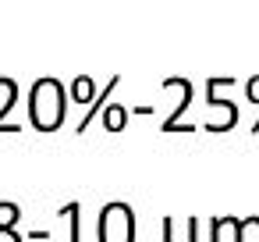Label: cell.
Listing matches in <instances>:
<instances>
[{
    "mask_svg": "<svg viewBox=\"0 0 259 242\" xmlns=\"http://www.w3.org/2000/svg\"><path fill=\"white\" fill-rule=\"evenodd\" d=\"M252 132H259V121H255V125H252Z\"/></svg>",
    "mask_w": 259,
    "mask_h": 242,
    "instance_id": "cell-10",
    "label": "cell"
},
{
    "mask_svg": "<svg viewBox=\"0 0 259 242\" xmlns=\"http://www.w3.org/2000/svg\"><path fill=\"white\" fill-rule=\"evenodd\" d=\"M124 121H128V111H124L121 103H107V107H103V125H107V132H121Z\"/></svg>",
    "mask_w": 259,
    "mask_h": 242,
    "instance_id": "cell-5",
    "label": "cell"
},
{
    "mask_svg": "<svg viewBox=\"0 0 259 242\" xmlns=\"http://www.w3.org/2000/svg\"><path fill=\"white\" fill-rule=\"evenodd\" d=\"M170 224H174V217H163V242H174V235H170Z\"/></svg>",
    "mask_w": 259,
    "mask_h": 242,
    "instance_id": "cell-9",
    "label": "cell"
},
{
    "mask_svg": "<svg viewBox=\"0 0 259 242\" xmlns=\"http://www.w3.org/2000/svg\"><path fill=\"white\" fill-rule=\"evenodd\" d=\"M100 242H135V217L128 203H107L100 210Z\"/></svg>",
    "mask_w": 259,
    "mask_h": 242,
    "instance_id": "cell-2",
    "label": "cell"
},
{
    "mask_svg": "<svg viewBox=\"0 0 259 242\" xmlns=\"http://www.w3.org/2000/svg\"><path fill=\"white\" fill-rule=\"evenodd\" d=\"M93 93H96V82H93L89 75H78V79L71 82V100H75V103H85V107H89Z\"/></svg>",
    "mask_w": 259,
    "mask_h": 242,
    "instance_id": "cell-4",
    "label": "cell"
},
{
    "mask_svg": "<svg viewBox=\"0 0 259 242\" xmlns=\"http://www.w3.org/2000/svg\"><path fill=\"white\" fill-rule=\"evenodd\" d=\"M245 93H248V100H252V103H259V75H252V79H248Z\"/></svg>",
    "mask_w": 259,
    "mask_h": 242,
    "instance_id": "cell-7",
    "label": "cell"
},
{
    "mask_svg": "<svg viewBox=\"0 0 259 242\" xmlns=\"http://www.w3.org/2000/svg\"><path fill=\"white\" fill-rule=\"evenodd\" d=\"M64 114H68V89L61 86V79H54V75L36 79L29 89V121L39 132H54V128H61Z\"/></svg>",
    "mask_w": 259,
    "mask_h": 242,
    "instance_id": "cell-1",
    "label": "cell"
},
{
    "mask_svg": "<svg viewBox=\"0 0 259 242\" xmlns=\"http://www.w3.org/2000/svg\"><path fill=\"white\" fill-rule=\"evenodd\" d=\"M18 221V203H0V228H11Z\"/></svg>",
    "mask_w": 259,
    "mask_h": 242,
    "instance_id": "cell-6",
    "label": "cell"
},
{
    "mask_svg": "<svg viewBox=\"0 0 259 242\" xmlns=\"http://www.w3.org/2000/svg\"><path fill=\"white\" fill-rule=\"evenodd\" d=\"M0 242H22L15 228H0Z\"/></svg>",
    "mask_w": 259,
    "mask_h": 242,
    "instance_id": "cell-8",
    "label": "cell"
},
{
    "mask_svg": "<svg viewBox=\"0 0 259 242\" xmlns=\"http://www.w3.org/2000/svg\"><path fill=\"white\" fill-rule=\"evenodd\" d=\"M167 86H178V89L185 93V100H181V103H178V111L163 121V132H195L192 125H181V114L192 107V82H188V79H181V75H174V79H163V89H167Z\"/></svg>",
    "mask_w": 259,
    "mask_h": 242,
    "instance_id": "cell-3",
    "label": "cell"
}]
</instances>
